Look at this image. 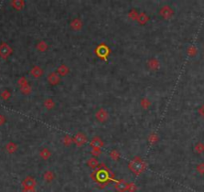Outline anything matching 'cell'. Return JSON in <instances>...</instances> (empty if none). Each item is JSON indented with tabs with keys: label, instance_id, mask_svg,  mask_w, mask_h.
Masks as SVG:
<instances>
[{
	"label": "cell",
	"instance_id": "6da1fadb",
	"mask_svg": "<svg viewBox=\"0 0 204 192\" xmlns=\"http://www.w3.org/2000/svg\"><path fill=\"white\" fill-rule=\"evenodd\" d=\"M128 168H130L131 171L134 172L135 175H139L146 169V163L143 161L142 158L137 156L134 157L133 160L130 161Z\"/></svg>",
	"mask_w": 204,
	"mask_h": 192
},
{
	"label": "cell",
	"instance_id": "7a4b0ae2",
	"mask_svg": "<svg viewBox=\"0 0 204 192\" xmlns=\"http://www.w3.org/2000/svg\"><path fill=\"white\" fill-rule=\"evenodd\" d=\"M159 15L165 20H169L174 16V10L170 6L164 5L159 9Z\"/></svg>",
	"mask_w": 204,
	"mask_h": 192
},
{
	"label": "cell",
	"instance_id": "3957f363",
	"mask_svg": "<svg viewBox=\"0 0 204 192\" xmlns=\"http://www.w3.org/2000/svg\"><path fill=\"white\" fill-rule=\"evenodd\" d=\"M87 141H88V137L84 132H78L73 136V143L78 147H82L83 145H85Z\"/></svg>",
	"mask_w": 204,
	"mask_h": 192
},
{
	"label": "cell",
	"instance_id": "277c9868",
	"mask_svg": "<svg viewBox=\"0 0 204 192\" xmlns=\"http://www.w3.org/2000/svg\"><path fill=\"white\" fill-rule=\"evenodd\" d=\"M12 48L7 43L5 42H2L0 44V57L3 58V59H6L8 58L9 56L12 54Z\"/></svg>",
	"mask_w": 204,
	"mask_h": 192
},
{
	"label": "cell",
	"instance_id": "5b68a950",
	"mask_svg": "<svg viewBox=\"0 0 204 192\" xmlns=\"http://www.w3.org/2000/svg\"><path fill=\"white\" fill-rule=\"evenodd\" d=\"M47 81H48V83L50 85L56 86V85H58L60 82H61V77H60L59 74L55 71V72H51V73L48 74Z\"/></svg>",
	"mask_w": 204,
	"mask_h": 192
},
{
	"label": "cell",
	"instance_id": "8992f818",
	"mask_svg": "<svg viewBox=\"0 0 204 192\" xmlns=\"http://www.w3.org/2000/svg\"><path fill=\"white\" fill-rule=\"evenodd\" d=\"M146 66L150 71H156L160 68V61L156 57H152L147 60Z\"/></svg>",
	"mask_w": 204,
	"mask_h": 192
},
{
	"label": "cell",
	"instance_id": "52a82bcc",
	"mask_svg": "<svg viewBox=\"0 0 204 192\" xmlns=\"http://www.w3.org/2000/svg\"><path fill=\"white\" fill-rule=\"evenodd\" d=\"M96 119L102 123L106 122L109 119V112L104 108H100L99 110L96 112Z\"/></svg>",
	"mask_w": 204,
	"mask_h": 192
},
{
	"label": "cell",
	"instance_id": "ba28073f",
	"mask_svg": "<svg viewBox=\"0 0 204 192\" xmlns=\"http://www.w3.org/2000/svg\"><path fill=\"white\" fill-rule=\"evenodd\" d=\"M22 187L23 189H30V188L36 187V180L32 176H27L23 181H22Z\"/></svg>",
	"mask_w": 204,
	"mask_h": 192
},
{
	"label": "cell",
	"instance_id": "9c48e42d",
	"mask_svg": "<svg viewBox=\"0 0 204 192\" xmlns=\"http://www.w3.org/2000/svg\"><path fill=\"white\" fill-rule=\"evenodd\" d=\"M70 27L72 30H74V31H80L83 28V21L80 18H74V19H72L70 22Z\"/></svg>",
	"mask_w": 204,
	"mask_h": 192
},
{
	"label": "cell",
	"instance_id": "30bf717a",
	"mask_svg": "<svg viewBox=\"0 0 204 192\" xmlns=\"http://www.w3.org/2000/svg\"><path fill=\"white\" fill-rule=\"evenodd\" d=\"M127 185L128 183L127 181H124L123 179H120L115 184V188L118 192H126L127 191Z\"/></svg>",
	"mask_w": 204,
	"mask_h": 192
},
{
	"label": "cell",
	"instance_id": "8fae6325",
	"mask_svg": "<svg viewBox=\"0 0 204 192\" xmlns=\"http://www.w3.org/2000/svg\"><path fill=\"white\" fill-rule=\"evenodd\" d=\"M30 73H31V75L34 78H41L44 74V70L41 68L40 66L35 65L32 67L31 70H30Z\"/></svg>",
	"mask_w": 204,
	"mask_h": 192
},
{
	"label": "cell",
	"instance_id": "7c38bea8",
	"mask_svg": "<svg viewBox=\"0 0 204 192\" xmlns=\"http://www.w3.org/2000/svg\"><path fill=\"white\" fill-rule=\"evenodd\" d=\"M56 72H57L59 74V76L62 78V77L67 76V75L70 73V68L66 65V64H60Z\"/></svg>",
	"mask_w": 204,
	"mask_h": 192
},
{
	"label": "cell",
	"instance_id": "4fadbf2b",
	"mask_svg": "<svg viewBox=\"0 0 204 192\" xmlns=\"http://www.w3.org/2000/svg\"><path fill=\"white\" fill-rule=\"evenodd\" d=\"M90 145L92 146V148L94 147H98V148H102L104 146V141L99 136H95L91 139L90 141Z\"/></svg>",
	"mask_w": 204,
	"mask_h": 192
},
{
	"label": "cell",
	"instance_id": "5bb4252c",
	"mask_svg": "<svg viewBox=\"0 0 204 192\" xmlns=\"http://www.w3.org/2000/svg\"><path fill=\"white\" fill-rule=\"evenodd\" d=\"M39 156L42 158L43 160H49L52 156V152L49 148L44 147L39 151Z\"/></svg>",
	"mask_w": 204,
	"mask_h": 192
},
{
	"label": "cell",
	"instance_id": "9a60e30c",
	"mask_svg": "<svg viewBox=\"0 0 204 192\" xmlns=\"http://www.w3.org/2000/svg\"><path fill=\"white\" fill-rule=\"evenodd\" d=\"M10 5L13 7L15 10H22L25 6L24 0H12L10 2Z\"/></svg>",
	"mask_w": 204,
	"mask_h": 192
},
{
	"label": "cell",
	"instance_id": "2e32d148",
	"mask_svg": "<svg viewBox=\"0 0 204 192\" xmlns=\"http://www.w3.org/2000/svg\"><path fill=\"white\" fill-rule=\"evenodd\" d=\"M5 150L7 151V153L13 154L18 150V145L15 142H8L5 146Z\"/></svg>",
	"mask_w": 204,
	"mask_h": 192
},
{
	"label": "cell",
	"instance_id": "e0dca14e",
	"mask_svg": "<svg viewBox=\"0 0 204 192\" xmlns=\"http://www.w3.org/2000/svg\"><path fill=\"white\" fill-rule=\"evenodd\" d=\"M36 49H37V51H39V52H46L47 51V49H48V44H47V42L46 41H44V40H40V41H38L37 42V44H36Z\"/></svg>",
	"mask_w": 204,
	"mask_h": 192
},
{
	"label": "cell",
	"instance_id": "ac0fdd59",
	"mask_svg": "<svg viewBox=\"0 0 204 192\" xmlns=\"http://www.w3.org/2000/svg\"><path fill=\"white\" fill-rule=\"evenodd\" d=\"M149 20V16L147 15L145 12H141V13H139L138 14V24H141V25H145V24H146L147 23V21Z\"/></svg>",
	"mask_w": 204,
	"mask_h": 192
},
{
	"label": "cell",
	"instance_id": "d6986e66",
	"mask_svg": "<svg viewBox=\"0 0 204 192\" xmlns=\"http://www.w3.org/2000/svg\"><path fill=\"white\" fill-rule=\"evenodd\" d=\"M43 179L46 182H52L53 180L55 179V173L53 171H51V170L45 171L44 174H43Z\"/></svg>",
	"mask_w": 204,
	"mask_h": 192
},
{
	"label": "cell",
	"instance_id": "ffe728a7",
	"mask_svg": "<svg viewBox=\"0 0 204 192\" xmlns=\"http://www.w3.org/2000/svg\"><path fill=\"white\" fill-rule=\"evenodd\" d=\"M97 53L100 57H102V56H103V57H106L109 53L108 47L106 46V45H100V46L97 48Z\"/></svg>",
	"mask_w": 204,
	"mask_h": 192
},
{
	"label": "cell",
	"instance_id": "44dd1931",
	"mask_svg": "<svg viewBox=\"0 0 204 192\" xmlns=\"http://www.w3.org/2000/svg\"><path fill=\"white\" fill-rule=\"evenodd\" d=\"M139 105H141V107L142 109L147 110V109L152 106V101L147 98V97H143V98H141V101H139Z\"/></svg>",
	"mask_w": 204,
	"mask_h": 192
},
{
	"label": "cell",
	"instance_id": "7402d4cb",
	"mask_svg": "<svg viewBox=\"0 0 204 192\" xmlns=\"http://www.w3.org/2000/svg\"><path fill=\"white\" fill-rule=\"evenodd\" d=\"M43 105H44L45 108L48 109V110H52L53 108H55L56 103H55V101L53 100L52 98H46L44 100Z\"/></svg>",
	"mask_w": 204,
	"mask_h": 192
},
{
	"label": "cell",
	"instance_id": "603a6c76",
	"mask_svg": "<svg viewBox=\"0 0 204 192\" xmlns=\"http://www.w3.org/2000/svg\"><path fill=\"white\" fill-rule=\"evenodd\" d=\"M147 140H149V142L152 145H154V144H156V143L158 142V140H159V136H158L157 133L152 132V133H150L149 135V138H147Z\"/></svg>",
	"mask_w": 204,
	"mask_h": 192
},
{
	"label": "cell",
	"instance_id": "cb8c5ba5",
	"mask_svg": "<svg viewBox=\"0 0 204 192\" xmlns=\"http://www.w3.org/2000/svg\"><path fill=\"white\" fill-rule=\"evenodd\" d=\"M62 142L64 146H66V147H69V146H71L72 144H74L73 143V137L70 136V135H64L63 138H62Z\"/></svg>",
	"mask_w": 204,
	"mask_h": 192
},
{
	"label": "cell",
	"instance_id": "d4e9b609",
	"mask_svg": "<svg viewBox=\"0 0 204 192\" xmlns=\"http://www.w3.org/2000/svg\"><path fill=\"white\" fill-rule=\"evenodd\" d=\"M138 11L137 10V9H134V8H131L130 11H128V13H127V17L130 18L131 20H133V21H137L138 20Z\"/></svg>",
	"mask_w": 204,
	"mask_h": 192
},
{
	"label": "cell",
	"instance_id": "484cf974",
	"mask_svg": "<svg viewBox=\"0 0 204 192\" xmlns=\"http://www.w3.org/2000/svg\"><path fill=\"white\" fill-rule=\"evenodd\" d=\"M193 150L196 154H202L204 153V143L203 142H197L194 145Z\"/></svg>",
	"mask_w": 204,
	"mask_h": 192
},
{
	"label": "cell",
	"instance_id": "4316f807",
	"mask_svg": "<svg viewBox=\"0 0 204 192\" xmlns=\"http://www.w3.org/2000/svg\"><path fill=\"white\" fill-rule=\"evenodd\" d=\"M186 53H187L188 56H190V57H195L196 54L198 53V50H197V48H196V46H194V45H190V46L187 48Z\"/></svg>",
	"mask_w": 204,
	"mask_h": 192
},
{
	"label": "cell",
	"instance_id": "83f0119b",
	"mask_svg": "<svg viewBox=\"0 0 204 192\" xmlns=\"http://www.w3.org/2000/svg\"><path fill=\"white\" fill-rule=\"evenodd\" d=\"M87 164H88L91 168L95 169L98 167V165H99V161H98V159L95 157H91L90 159L87 161Z\"/></svg>",
	"mask_w": 204,
	"mask_h": 192
},
{
	"label": "cell",
	"instance_id": "f1b7e54d",
	"mask_svg": "<svg viewBox=\"0 0 204 192\" xmlns=\"http://www.w3.org/2000/svg\"><path fill=\"white\" fill-rule=\"evenodd\" d=\"M0 97H1V99H3V100H8L10 97H11V92H10V90H8V89H4L3 91L0 93Z\"/></svg>",
	"mask_w": 204,
	"mask_h": 192
},
{
	"label": "cell",
	"instance_id": "f546056e",
	"mask_svg": "<svg viewBox=\"0 0 204 192\" xmlns=\"http://www.w3.org/2000/svg\"><path fill=\"white\" fill-rule=\"evenodd\" d=\"M20 91L22 94H24V95H29V94L32 92V88L29 84H27L23 86V87H20Z\"/></svg>",
	"mask_w": 204,
	"mask_h": 192
},
{
	"label": "cell",
	"instance_id": "4dcf8cb0",
	"mask_svg": "<svg viewBox=\"0 0 204 192\" xmlns=\"http://www.w3.org/2000/svg\"><path fill=\"white\" fill-rule=\"evenodd\" d=\"M120 156V152L118 151V150H116V149L112 150V151L109 152V157H111L112 159L114 160V161H116V160H119Z\"/></svg>",
	"mask_w": 204,
	"mask_h": 192
},
{
	"label": "cell",
	"instance_id": "1f68e13d",
	"mask_svg": "<svg viewBox=\"0 0 204 192\" xmlns=\"http://www.w3.org/2000/svg\"><path fill=\"white\" fill-rule=\"evenodd\" d=\"M17 84H18V86H19V87H23V86L27 85V84H29V83H28L27 78H26L25 76H22V77H20L19 79H18Z\"/></svg>",
	"mask_w": 204,
	"mask_h": 192
},
{
	"label": "cell",
	"instance_id": "d6a6232c",
	"mask_svg": "<svg viewBox=\"0 0 204 192\" xmlns=\"http://www.w3.org/2000/svg\"><path fill=\"white\" fill-rule=\"evenodd\" d=\"M196 171H197L200 175H204V162H201L196 165Z\"/></svg>",
	"mask_w": 204,
	"mask_h": 192
},
{
	"label": "cell",
	"instance_id": "836d02e7",
	"mask_svg": "<svg viewBox=\"0 0 204 192\" xmlns=\"http://www.w3.org/2000/svg\"><path fill=\"white\" fill-rule=\"evenodd\" d=\"M92 155L94 156V157H96V156H100L101 154H102V148H98V147H94V148H92Z\"/></svg>",
	"mask_w": 204,
	"mask_h": 192
},
{
	"label": "cell",
	"instance_id": "e575fe53",
	"mask_svg": "<svg viewBox=\"0 0 204 192\" xmlns=\"http://www.w3.org/2000/svg\"><path fill=\"white\" fill-rule=\"evenodd\" d=\"M137 190V186H135L134 183H128L127 185V191L128 192H134Z\"/></svg>",
	"mask_w": 204,
	"mask_h": 192
},
{
	"label": "cell",
	"instance_id": "d590c367",
	"mask_svg": "<svg viewBox=\"0 0 204 192\" xmlns=\"http://www.w3.org/2000/svg\"><path fill=\"white\" fill-rule=\"evenodd\" d=\"M198 114L204 119V104H202L201 106L198 108Z\"/></svg>",
	"mask_w": 204,
	"mask_h": 192
},
{
	"label": "cell",
	"instance_id": "8d00e7d4",
	"mask_svg": "<svg viewBox=\"0 0 204 192\" xmlns=\"http://www.w3.org/2000/svg\"><path fill=\"white\" fill-rule=\"evenodd\" d=\"M6 123V117L4 115L0 114V126L4 125V124Z\"/></svg>",
	"mask_w": 204,
	"mask_h": 192
},
{
	"label": "cell",
	"instance_id": "74e56055",
	"mask_svg": "<svg viewBox=\"0 0 204 192\" xmlns=\"http://www.w3.org/2000/svg\"><path fill=\"white\" fill-rule=\"evenodd\" d=\"M23 192H36L35 188H30V189H23Z\"/></svg>",
	"mask_w": 204,
	"mask_h": 192
}]
</instances>
